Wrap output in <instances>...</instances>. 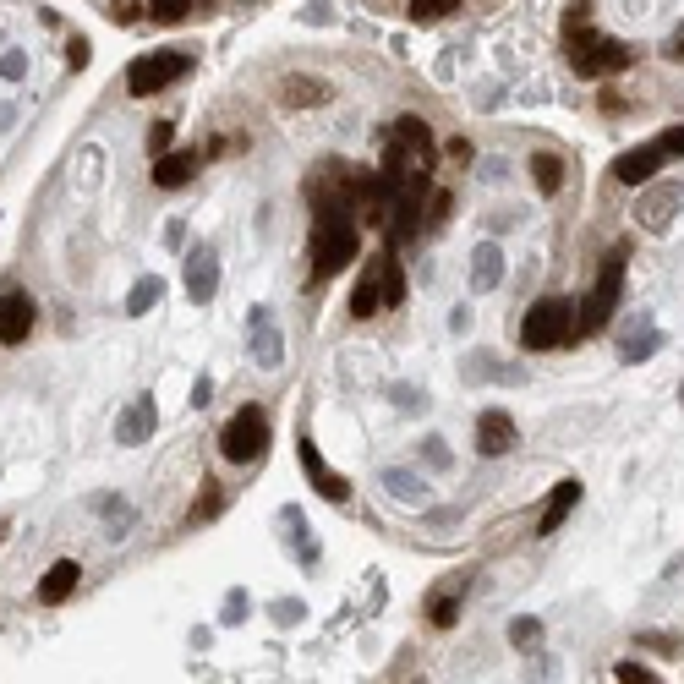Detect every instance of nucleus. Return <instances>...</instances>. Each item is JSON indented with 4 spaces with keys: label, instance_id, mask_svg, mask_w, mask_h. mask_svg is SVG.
Returning a JSON list of instances; mask_svg holds the SVG:
<instances>
[{
    "label": "nucleus",
    "instance_id": "obj_1",
    "mask_svg": "<svg viewBox=\"0 0 684 684\" xmlns=\"http://www.w3.org/2000/svg\"><path fill=\"white\" fill-rule=\"evenodd\" d=\"M362 252V225H356L345 208H318V225H312V280H329L345 263H356Z\"/></svg>",
    "mask_w": 684,
    "mask_h": 684
},
{
    "label": "nucleus",
    "instance_id": "obj_2",
    "mask_svg": "<svg viewBox=\"0 0 684 684\" xmlns=\"http://www.w3.org/2000/svg\"><path fill=\"white\" fill-rule=\"evenodd\" d=\"M575 340V301L570 296H542L520 318V345L526 351H559Z\"/></svg>",
    "mask_w": 684,
    "mask_h": 684
},
{
    "label": "nucleus",
    "instance_id": "obj_3",
    "mask_svg": "<svg viewBox=\"0 0 684 684\" xmlns=\"http://www.w3.org/2000/svg\"><path fill=\"white\" fill-rule=\"evenodd\" d=\"M619 301H624V247H613V258L602 263L597 285H591L586 301L575 307V340H581V334L608 329V323H613V312H619Z\"/></svg>",
    "mask_w": 684,
    "mask_h": 684
},
{
    "label": "nucleus",
    "instance_id": "obj_4",
    "mask_svg": "<svg viewBox=\"0 0 684 684\" xmlns=\"http://www.w3.org/2000/svg\"><path fill=\"white\" fill-rule=\"evenodd\" d=\"M263 449H269V416H263V405H241L219 433V455L230 466H247V460H263Z\"/></svg>",
    "mask_w": 684,
    "mask_h": 684
},
{
    "label": "nucleus",
    "instance_id": "obj_5",
    "mask_svg": "<svg viewBox=\"0 0 684 684\" xmlns=\"http://www.w3.org/2000/svg\"><path fill=\"white\" fill-rule=\"evenodd\" d=\"M570 66L581 77H619L630 66V44L608 39V33H570Z\"/></svg>",
    "mask_w": 684,
    "mask_h": 684
},
{
    "label": "nucleus",
    "instance_id": "obj_6",
    "mask_svg": "<svg viewBox=\"0 0 684 684\" xmlns=\"http://www.w3.org/2000/svg\"><path fill=\"white\" fill-rule=\"evenodd\" d=\"M187 72H192V61L181 50H148V55H137V61L126 66V94L148 99V94L170 88L176 77H187Z\"/></svg>",
    "mask_w": 684,
    "mask_h": 684
},
{
    "label": "nucleus",
    "instance_id": "obj_7",
    "mask_svg": "<svg viewBox=\"0 0 684 684\" xmlns=\"http://www.w3.org/2000/svg\"><path fill=\"white\" fill-rule=\"evenodd\" d=\"M668 165V154L657 143H646V148H630V154H619L613 159V181L619 187H652L657 181V170Z\"/></svg>",
    "mask_w": 684,
    "mask_h": 684
},
{
    "label": "nucleus",
    "instance_id": "obj_8",
    "mask_svg": "<svg viewBox=\"0 0 684 684\" xmlns=\"http://www.w3.org/2000/svg\"><path fill=\"white\" fill-rule=\"evenodd\" d=\"M247 329H252V340H247L252 362H258L263 373H274V367L285 362V340H280V329H274V323H269V307H252Z\"/></svg>",
    "mask_w": 684,
    "mask_h": 684
},
{
    "label": "nucleus",
    "instance_id": "obj_9",
    "mask_svg": "<svg viewBox=\"0 0 684 684\" xmlns=\"http://www.w3.org/2000/svg\"><path fill=\"white\" fill-rule=\"evenodd\" d=\"M214 291H219V252L203 241V247L187 252V296L197 301V307H208Z\"/></svg>",
    "mask_w": 684,
    "mask_h": 684
},
{
    "label": "nucleus",
    "instance_id": "obj_10",
    "mask_svg": "<svg viewBox=\"0 0 684 684\" xmlns=\"http://www.w3.org/2000/svg\"><path fill=\"white\" fill-rule=\"evenodd\" d=\"M301 471H307V482L318 488V498H329V504H345V498H351V482H345L340 471L323 466V455H318L312 438H301Z\"/></svg>",
    "mask_w": 684,
    "mask_h": 684
},
{
    "label": "nucleus",
    "instance_id": "obj_11",
    "mask_svg": "<svg viewBox=\"0 0 684 684\" xmlns=\"http://www.w3.org/2000/svg\"><path fill=\"white\" fill-rule=\"evenodd\" d=\"M684 192L679 187H641V203H635V219H641L646 230H668L679 214Z\"/></svg>",
    "mask_w": 684,
    "mask_h": 684
},
{
    "label": "nucleus",
    "instance_id": "obj_12",
    "mask_svg": "<svg viewBox=\"0 0 684 684\" xmlns=\"http://www.w3.org/2000/svg\"><path fill=\"white\" fill-rule=\"evenodd\" d=\"M154 422H159L154 394H137V400L115 416V438H121V444H148V438H154Z\"/></svg>",
    "mask_w": 684,
    "mask_h": 684
},
{
    "label": "nucleus",
    "instance_id": "obj_13",
    "mask_svg": "<svg viewBox=\"0 0 684 684\" xmlns=\"http://www.w3.org/2000/svg\"><path fill=\"white\" fill-rule=\"evenodd\" d=\"M477 449L488 460H498V455L515 449V422H509V411H482L477 416Z\"/></svg>",
    "mask_w": 684,
    "mask_h": 684
},
{
    "label": "nucleus",
    "instance_id": "obj_14",
    "mask_svg": "<svg viewBox=\"0 0 684 684\" xmlns=\"http://www.w3.org/2000/svg\"><path fill=\"white\" fill-rule=\"evenodd\" d=\"M28 329H33V296L11 291L6 301H0V340L22 345V340H28Z\"/></svg>",
    "mask_w": 684,
    "mask_h": 684
},
{
    "label": "nucleus",
    "instance_id": "obj_15",
    "mask_svg": "<svg viewBox=\"0 0 684 684\" xmlns=\"http://www.w3.org/2000/svg\"><path fill=\"white\" fill-rule=\"evenodd\" d=\"M77 581H83V564L77 559H61V564H50L44 570V581H39V602L44 608H55V602H66L77 591Z\"/></svg>",
    "mask_w": 684,
    "mask_h": 684
},
{
    "label": "nucleus",
    "instance_id": "obj_16",
    "mask_svg": "<svg viewBox=\"0 0 684 684\" xmlns=\"http://www.w3.org/2000/svg\"><path fill=\"white\" fill-rule=\"evenodd\" d=\"M498 280H504V252H498V241H482L471 252V291L488 296V291H498Z\"/></svg>",
    "mask_w": 684,
    "mask_h": 684
},
{
    "label": "nucleus",
    "instance_id": "obj_17",
    "mask_svg": "<svg viewBox=\"0 0 684 684\" xmlns=\"http://www.w3.org/2000/svg\"><path fill=\"white\" fill-rule=\"evenodd\" d=\"M192 176H197V154H192V148H181V154H159V159H154V187H165V192L187 187Z\"/></svg>",
    "mask_w": 684,
    "mask_h": 684
},
{
    "label": "nucleus",
    "instance_id": "obj_18",
    "mask_svg": "<svg viewBox=\"0 0 684 684\" xmlns=\"http://www.w3.org/2000/svg\"><path fill=\"white\" fill-rule=\"evenodd\" d=\"M575 504H581V482H559V488H553V498L542 504V526H537L542 537H553V531L564 526V515H570Z\"/></svg>",
    "mask_w": 684,
    "mask_h": 684
},
{
    "label": "nucleus",
    "instance_id": "obj_19",
    "mask_svg": "<svg viewBox=\"0 0 684 684\" xmlns=\"http://www.w3.org/2000/svg\"><path fill=\"white\" fill-rule=\"evenodd\" d=\"M378 482H384V493H389V498H400V504H411V509H422V504H427V482L416 477V471H400V466H389Z\"/></svg>",
    "mask_w": 684,
    "mask_h": 684
},
{
    "label": "nucleus",
    "instance_id": "obj_20",
    "mask_svg": "<svg viewBox=\"0 0 684 684\" xmlns=\"http://www.w3.org/2000/svg\"><path fill=\"white\" fill-rule=\"evenodd\" d=\"M280 104H291V110H307V104H329V88H323L318 77H285V83H280Z\"/></svg>",
    "mask_w": 684,
    "mask_h": 684
},
{
    "label": "nucleus",
    "instance_id": "obj_21",
    "mask_svg": "<svg viewBox=\"0 0 684 684\" xmlns=\"http://www.w3.org/2000/svg\"><path fill=\"white\" fill-rule=\"evenodd\" d=\"M159 301H165V280H159V274H143V280L132 285V296H126V312H132V318H143V312H154Z\"/></svg>",
    "mask_w": 684,
    "mask_h": 684
},
{
    "label": "nucleus",
    "instance_id": "obj_22",
    "mask_svg": "<svg viewBox=\"0 0 684 684\" xmlns=\"http://www.w3.org/2000/svg\"><path fill=\"white\" fill-rule=\"evenodd\" d=\"M378 307H384V291H378V263H373V269L356 280V291H351V312H356V318H373Z\"/></svg>",
    "mask_w": 684,
    "mask_h": 684
},
{
    "label": "nucleus",
    "instance_id": "obj_23",
    "mask_svg": "<svg viewBox=\"0 0 684 684\" xmlns=\"http://www.w3.org/2000/svg\"><path fill=\"white\" fill-rule=\"evenodd\" d=\"M531 176H537V192L553 197L564 187V159L559 154H531Z\"/></svg>",
    "mask_w": 684,
    "mask_h": 684
},
{
    "label": "nucleus",
    "instance_id": "obj_24",
    "mask_svg": "<svg viewBox=\"0 0 684 684\" xmlns=\"http://www.w3.org/2000/svg\"><path fill=\"white\" fill-rule=\"evenodd\" d=\"M657 351H663V329H646V334H630V340L619 345V362L635 367V362H646V356H657Z\"/></svg>",
    "mask_w": 684,
    "mask_h": 684
},
{
    "label": "nucleus",
    "instance_id": "obj_25",
    "mask_svg": "<svg viewBox=\"0 0 684 684\" xmlns=\"http://www.w3.org/2000/svg\"><path fill=\"white\" fill-rule=\"evenodd\" d=\"M378 291H384V307H400L405 301V274H400V263H394V252L378 258Z\"/></svg>",
    "mask_w": 684,
    "mask_h": 684
},
{
    "label": "nucleus",
    "instance_id": "obj_26",
    "mask_svg": "<svg viewBox=\"0 0 684 684\" xmlns=\"http://www.w3.org/2000/svg\"><path fill=\"white\" fill-rule=\"evenodd\" d=\"M285 526H291V537H296L301 564H318V542L307 537V515H301V509H285Z\"/></svg>",
    "mask_w": 684,
    "mask_h": 684
},
{
    "label": "nucleus",
    "instance_id": "obj_27",
    "mask_svg": "<svg viewBox=\"0 0 684 684\" xmlns=\"http://www.w3.org/2000/svg\"><path fill=\"white\" fill-rule=\"evenodd\" d=\"M427 613H433V624H438V630H449V624L460 619V586L438 591V597H433V608H427Z\"/></svg>",
    "mask_w": 684,
    "mask_h": 684
},
{
    "label": "nucleus",
    "instance_id": "obj_28",
    "mask_svg": "<svg viewBox=\"0 0 684 684\" xmlns=\"http://www.w3.org/2000/svg\"><path fill=\"white\" fill-rule=\"evenodd\" d=\"M94 509L99 515H110L115 526H110V537H126V520H132V509H126V498H110V493H99L94 498Z\"/></svg>",
    "mask_w": 684,
    "mask_h": 684
},
{
    "label": "nucleus",
    "instance_id": "obj_29",
    "mask_svg": "<svg viewBox=\"0 0 684 684\" xmlns=\"http://www.w3.org/2000/svg\"><path fill=\"white\" fill-rule=\"evenodd\" d=\"M214 515H219V488H203V493L192 498L187 520H192V526H203V520H214Z\"/></svg>",
    "mask_w": 684,
    "mask_h": 684
},
{
    "label": "nucleus",
    "instance_id": "obj_30",
    "mask_svg": "<svg viewBox=\"0 0 684 684\" xmlns=\"http://www.w3.org/2000/svg\"><path fill=\"white\" fill-rule=\"evenodd\" d=\"M154 22H165V28H176V22H187V11H192V0H154Z\"/></svg>",
    "mask_w": 684,
    "mask_h": 684
},
{
    "label": "nucleus",
    "instance_id": "obj_31",
    "mask_svg": "<svg viewBox=\"0 0 684 684\" xmlns=\"http://www.w3.org/2000/svg\"><path fill=\"white\" fill-rule=\"evenodd\" d=\"M460 0H411V22H438V17H449Z\"/></svg>",
    "mask_w": 684,
    "mask_h": 684
},
{
    "label": "nucleus",
    "instance_id": "obj_32",
    "mask_svg": "<svg viewBox=\"0 0 684 684\" xmlns=\"http://www.w3.org/2000/svg\"><path fill=\"white\" fill-rule=\"evenodd\" d=\"M509 641H515V646H537L542 641V624L537 619H515V624H509Z\"/></svg>",
    "mask_w": 684,
    "mask_h": 684
},
{
    "label": "nucleus",
    "instance_id": "obj_33",
    "mask_svg": "<svg viewBox=\"0 0 684 684\" xmlns=\"http://www.w3.org/2000/svg\"><path fill=\"white\" fill-rule=\"evenodd\" d=\"M613 679H619V684H657V674H652V668H641V663H619V668H613Z\"/></svg>",
    "mask_w": 684,
    "mask_h": 684
},
{
    "label": "nucleus",
    "instance_id": "obj_34",
    "mask_svg": "<svg viewBox=\"0 0 684 684\" xmlns=\"http://www.w3.org/2000/svg\"><path fill=\"white\" fill-rule=\"evenodd\" d=\"M657 148H663L668 159H684V126H663V137H657Z\"/></svg>",
    "mask_w": 684,
    "mask_h": 684
},
{
    "label": "nucleus",
    "instance_id": "obj_35",
    "mask_svg": "<svg viewBox=\"0 0 684 684\" xmlns=\"http://www.w3.org/2000/svg\"><path fill=\"white\" fill-rule=\"evenodd\" d=\"M422 460H427L433 471H449V449H444V438H427V444H422Z\"/></svg>",
    "mask_w": 684,
    "mask_h": 684
},
{
    "label": "nucleus",
    "instance_id": "obj_36",
    "mask_svg": "<svg viewBox=\"0 0 684 684\" xmlns=\"http://www.w3.org/2000/svg\"><path fill=\"white\" fill-rule=\"evenodd\" d=\"M22 72H28V55H0V77H6V83H22Z\"/></svg>",
    "mask_w": 684,
    "mask_h": 684
},
{
    "label": "nucleus",
    "instance_id": "obj_37",
    "mask_svg": "<svg viewBox=\"0 0 684 684\" xmlns=\"http://www.w3.org/2000/svg\"><path fill=\"white\" fill-rule=\"evenodd\" d=\"M148 154H170V126L165 121H154V126H148Z\"/></svg>",
    "mask_w": 684,
    "mask_h": 684
},
{
    "label": "nucleus",
    "instance_id": "obj_38",
    "mask_svg": "<svg viewBox=\"0 0 684 684\" xmlns=\"http://www.w3.org/2000/svg\"><path fill=\"white\" fill-rule=\"evenodd\" d=\"M307 619V602H274V624H301Z\"/></svg>",
    "mask_w": 684,
    "mask_h": 684
},
{
    "label": "nucleus",
    "instance_id": "obj_39",
    "mask_svg": "<svg viewBox=\"0 0 684 684\" xmlns=\"http://www.w3.org/2000/svg\"><path fill=\"white\" fill-rule=\"evenodd\" d=\"M247 619V591H230L225 597V624H241Z\"/></svg>",
    "mask_w": 684,
    "mask_h": 684
},
{
    "label": "nucleus",
    "instance_id": "obj_40",
    "mask_svg": "<svg viewBox=\"0 0 684 684\" xmlns=\"http://www.w3.org/2000/svg\"><path fill=\"white\" fill-rule=\"evenodd\" d=\"M394 405H400V411H416V405H427V394H416V389H394Z\"/></svg>",
    "mask_w": 684,
    "mask_h": 684
},
{
    "label": "nucleus",
    "instance_id": "obj_41",
    "mask_svg": "<svg viewBox=\"0 0 684 684\" xmlns=\"http://www.w3.org/2000/svg\"><path fill=\"white\" fill-rule=\"evenodd\" d=\"M208 400H214V384H208V378H197V384H192V405H208Z\"/></svg>",
    "mask_w": 684,
    "mask_h": 684
},
{
    "label": "nucleus",
    "instance_id": "obj_42",
    "mask_svg": "<svg viewBox=\"0 0 684 684\" xmlns=\"http://www.w3.org/2000/svg\"><path fill=\"white\" fill-rule=\"evenodd\" d=\"M165 241H170V247H181V241H187V225H181V219H170V230H165Z\"/></svg>",
    "mask_w": 684,
    "mask_h": 684
},
{
    "label": "nucleus",
    "instance_id": "obj_43",
    "mask_svg": "<svg viewBox=\"0 0 684 684\" xmlns=\"http://www.w3.org/2000/svg\"><path fill=\"white\" fill-rule=\"evenodd\" d=\"M449 154H455L460 165H471V143H466V137H455V143H449Z\"/></svg>",
    "mask_w": 684,
    "mask_h": 684
},
{
    "label": "nucleus",
    "instance_id": "obj_44",
    "mask_svg": "<svg viewBox=\"0 0 684 684\" xmlns=\"http://www.w3.org/2000/svg\"><path fill=\"white\" fill-rule=\"evenodd\" d=\"M668 55H674V61H684V33H679L674 44H668Z\"/></svg>",
    "mask_w": 684,
    "mask_h": 684
},
{
    "label": "nucleus",
    "instance_id": "obj_45",
    "mask_svg": "<svg viewBox=\"0 0 684 684\" xmlns=\"http://www.w3.org/2000/svg\"><path fill=\"white\" fill-rule=\"evenodd\" d=\"M0 542H6V520H0Z\"/></svg>",
    "mask_w": 684,
    "mask_h": 684
},
{
    "label": "nucleus",
    "instance_id": "obj_46",
    "mask_svg": "<svg viewBox=\"0 0 684 684\" xmlns=\"http://www.w3.org/2000/svg\"><path fill=\"white\" fill-rule=\"evenodd\" d=\"M679 400H684V394H679Z\"/></svg>",
    "mask_w": 684,
    "mask_h": 684
}]
</instances>
